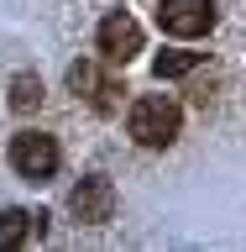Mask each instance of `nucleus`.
Wrapping results in <instances>:
<instances>
[{
	"instance_id": "obj_6",
	"label": "nucleus",
	"mask_w": 246,
	"mask_h": 252,
	"mask_svg": "<svg viewBox=\"0 0 246 252\" xmlns=\"http://www.w3.org/2000/svg\"><path fill=\"white\" fill-rule=\"evenodd\" d=\"M68 90L84 94L94 110H110L115 94H121V84H115L110 74H100V63H74V68H68Z\"/></svg>"
},
{
	"instance_id": "obj_9",
	"label": "nucleus",
	"mask_w": 246,
	"mask_h": 252,
	"mask_svg": "<svg viewBox=\"0 0 246 252\" xmlns=\"http://www.w3.org/2000/svg\"><path fill=\"white\" fill-rule=\"evenodd\" d=\"M11 105H16V110H31V105H42V79H31V74H16V79H11Z\"/></svg>"
},
{
	"instance_id": "obj_8",
	"label": "nucleus",
	"mask_w": 246,
	"mask_h": 252,
	"mask_svg": "<svg viewBox=\"0 0 246 252\" xmlns=\"http://www.w3.org/2000/svg\"><path fill=\"white\" fill-rule=\"evenodd\" d=\"M204 63V53H189V47H168V53H157V79H184V74H194Z\"/></svg>"
},
{
	"instance_id": "obj_4",
	"label": "nucleus",
	"mask_w": 246,
	"mask_h": 252,
	"mask_svg": "<svg viewBox=\"0 0 246 252\" xmlns=\"http://www.w3.org/2000/svg\"><path fill=\"white\" fill-rule=\"evenodd\" d=\"M137 53H141V27L126 11H110L105 21H100V58L115 63V68H126Z\"/></svg>"
},
{
	"instance_id": "obj_3",
	"label": "nucleus",
	"mask_w": 246,
	"mask_h": 252,
	"mask_svg": "<svg viewBox=\"0 0 246 252\" xmlns=\"http://www.w3.org/2000/svg\"><path fill=\"white\" fill-rule=\"evenodd\" d=\"M163 32L189 42V37H204V32L215 27V0H163V11H157Z\"/></svg>"
},
{
	"instance_id": "obj_5",
	"label": "nucleus",
	"mask_w": 246,
	"mask_h": 252,
	"mask_svg": "<svg viewBox=\"0 0 246 252\" xmlns=\"http://www.w3.org/2000/svg\"><path fill=\"white\" fill-rule=\"evenodd\" d=\"M68 205H74V216L84 220V226H105V220L115 216V184H110L105 173H89V179H79Z\"/></svg>"
},
{
	"instance_id": "obj_7",
	"label": "nucleus",
	"mask_w": 246,
	"mask_h": 252,
	"mask_svg": "<svg viewBox=\"0 0 246 252\" xmlns=\"http://www.w3.org/2000/svg\"><path fill=\"white\" fill-rule=\"evenodd\" d=\"M42 220H47L42 210H37V216H31V210H5V216H0V252H16L27 236H42L47 231Z\"/></svg>"
},
{
	"instance_id": "obj_1",
	"label": "nucleus",
	"mask_w": 246,
	"mask_h": 252,
	"mask_svg": "<svg viewBox=\"0 0 246 252\" xmlns=\"http://www.w3.org/2000/svg\"><path fill=\"white\" fill-rule=\"evenodd\" d=\"M178 126H184V110L168 94H141L131 105V116H126V131H131L137 147H168L178 137Z\"/></svg>"
},
{
	"instance_id": "obj_2",
	"label": "nucleus",
	"mask_w": 246,
	"mask_h": 252,
	"mask_svg": "<svg viewBox=\"0 0 246 252\" xmlns=\"http://www.w3.org/2000/svg\"><path fill=\"white\" fill-rule=\"evenodd\" d=\"M58 137H47V131H16L11 137V168L21 179H53L58 173Z\"/></svg>"
}]
</instances>
